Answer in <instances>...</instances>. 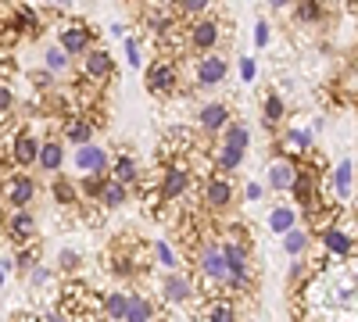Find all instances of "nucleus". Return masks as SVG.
<instances>
[{
	"label": "nucleus",
	"mask_w": 358,
	"mask_h": 322,
	"mask_svg": "<svg viewBox=\"0 0 358 322\" xmlns=\"http://www.w3.org/2000/svg\"><path fill=\"white\" fill-rule=\"evenodd\" d=\"M57 315H69V319H76V315L97 319V315H104V308H101V298H94L90 290H83V286H65V298H62V305H57Z\"/></svg>",
	"instance_id": "nucleus-1"
},
{
	"label": "nucleus",
	"mask_w": 358,
	"mask_h": 322,
	"mask_svg": "<svg viewBox=\"0 0 358 322\" xmlns=\"http://www.w3.org/2000/svg\"><path fill=\"white\" fill-rule=\"evenodd\" d=\"M172 86H176V65L169 61V57H162V61H155L151 68H147V90H151L155 97L172 94Z\"/></svg>",
	"instance_id": "nucleus-2"
},
{
	"label": "nucleus",
	"mask_w": 358,
	"mask_h": 322,
	"mask_svg": "<svg viewBox=\"0 0 358 322\" xmlns=\"http://www.w3.org/2000/svg\"><path fill=\"white\" fill-rule=\"evenodd\" d=\"M33 193H36V186H33L29 175H11L8 180V200L15 204V208H25V204L33 200Z\"/></svg>",
	"instance_id": "nucleus-3"
},
{
	"label": "nucleus",
	"mask_w": 358,
	"mask_h": 322,
	"mask_svg": "<svg viewBox=\"0 0 358 322\" xmlns=\"http://www.w3.org/2000/svg\"><path fill=\"white\" fill-rule=\"evenodd\" d=\"M201 272H204L208 279H226L222 247H204V251H201Z\"/></svg>",
	"instance_id": "nucleus-4"
},
{
	"label": "nucleus",
	"mask_w": 358,
	"mask_h": 322,
	"mask_svg": "<svg viewBox=\"0 0 358 322\" xmlns=\"http://www.w3.org/2000/svg\"><path fill=\"white\" fill-rule=\"evenodd\" d=\"M226 79V61L222 57H204V61L197 65V82L201 86H215Z\"/></svg>",
	"instance_id": "nucleus-5"
},
{
	"label": "nucleus",
	"mask_w": 358,
	"mask_h": 322,
	"mask_svg": "<svg viewBox=\"0 0 358 322\" xmlns=\"http://www.w3.org/2000/svg\"><path fill=\"white\" fill-rule=\"evenodd\" d=\"M86 47H90V33L83 25H69L62 33V50L65 54H86Z\"/></svg>",
	"instance_id": "nucleus-6"
},
{
	"label": "nucleus",
	"mask_w": 358,
	"mask_h": 322,
	"mask_svg": "<svg viewBox=\"0 0 358 322\" xmlns=\"http://www.w3.org/2000/svg\"><path fill=\"white\" fill-rule=\"evenodd\" d=\"M76 161H79V168H86V172H104V165H108V158H104V151L101 147H90V140L79 147V154H76Z\"/></svg>",
	"instance_id": "nucleus-7"
},
{
	"label": "nucleus",
	"mask_w": 358,
	"mask_h": 322,
	"mask_svg": "<svg viewBox=\"0 0 358 322\" xmlns=\"http://www.w3.org/2000/svg\"><path fill=\"white\" fill-rule=\"evenodd\" d=\"M33 233H36L33 215H25V212L18 208V215L11 219V240H15V244H25V240H33Z\"/></svg>",
	"instance_id": "nucleus-8"
},
{
	"label": "nucleus",
	"mask_w": 358,
	"mask_h": 322,
	"mask_svg": "<svg viewBox=\"0 0 358 322\" xmlns=\"http://www.w3.org/2000/svg\"><path fill=\"white\" fill-rule=\"evenodd\" d=\"M36 154H40V143L29 136V133H22V136L15 140V161H18V165H33Z\"/></svg>",
	"instance_id": "nucleus-9"
},
{
	"label": "nucleus",
	"mask_w": 358,
	"mask_h": 322,
	"mask_svg": "<svg viewBox=\"0 0 358 322\" xmlns=\"http://www.w3.org/2000/svg\"><path fill=\"white\" fill-rule=\"evenodd\" d=\"M268 175H273V180H268V183H273L276 190H287L290 183H294V175H297V168H294V161H273V168H268Z\"/></svg>",
	"instance_id": "nucleus-10"
},
{
	"label": "nucleus",
	"mask_w": 358,
	"mask_h": 322,
	"mask_svg": "<svg viewBox=\"0 0 358 322\" xmlns=\"http://www.w3.org/2000/svg\"><path fill=\"white\" fill-rule=\"evenodd\" d=\"M86 75L90 79H108L111 75V57L104 50H94V54L86 57Z\"/></svg>",
	"instance_id": "nucleus-11"
},
{
	"label": "nucleus",
	"mask_w": 358,
	"mask_h": 322,
	"mask_svg": "<svg viewBox=\"0 0 358 322\" xmlns=\"http://www.w3.org/2000/svg\"><path fill=\"white\" fill-rule=\"evenodd\" d=\"M187 183H190V180H187L183 168H169L165 180H162V193H165V197H179V193L187 190Z\"/></svg>",
	"instance_id": "nucleus-12"
},
{
	"label": "nucleus",
	"mask_w": 358,
	"mask_h": 322,
	"mask_svg": "<svg viewBox=\"0 0 358 322\" xmlns=\"http://www.w3.org/2000/svg\"><path fill=\"white\" fill-rule=\"evenodd\" d=\"M226 119H229V111L222 108V104H208V108H201V126L204 129H222L226 126Z\"/></svg>",
	"instance_id": "nucleus-13"
},
{
	"label": "nucleus",
	"mask_w": 358,
	"mask_h": 322,
	"mask_svg": "<svg viewBox=\"0 0 358 322\" xmlns=\"http://www.w3.org/2000/svg\"><path fill=\"white\" fill-rule=\"evenodd\" d=\"M229 197H233V186H229V180H212L208 183V204H212V208H222V204H229Z\"/></svg>",
	"instance_id": "nucleus-14"
},
{
	"label": "nucleus",
	"mask_w": 358,
	"mask_h": 322,
	"mask_svg": "<svg viewBox=\"0 0 358 322\" xmlns=\"http://www.w3.org/2000/svg\"><path fill=\"white\" fill-rule=\"evenodd\" d=\"M165 301H172V305L190 301V283L179 279V276H169V279H165Z\"/></svg>",
	"instance_id": "nucleus-15"
},
{
	"label": "nucleus",
	"mask_w": 358,
	"mask_h": 322,
	"mask_svg": "<svg viewBox=\"0 0 358 322\" xmlns=\"http://www.w3.org/2000/svg\"><path fill=\"white\" fill-rule=\"evenodd\" d=\"M322 244L330 247L334 254H351V233H341V229H322Z\"/></svg>",
	"instance_id": "nucleus-16"
},
{
	"label": "nucleus",
	"mask_w": 358,
	"mask_h": 322,
	"mask_svg": "<svg viewBox=\"0 0 358 322\" xmlns=\"http://www.w3.org/2000/svg\"><path fill=\"white\" fill-rule=\"evenodd\" d=\"M194 47H212L215 40H219V25L215 22H201V25H194Z\"/></svg>",
	"instance_id": "nucleus-17"
},
{
	"label": "nucleus",
	"mask_w": 358,
	"mask_h": 322,
	"mask_svg": "<svg viewBox=\"0 0 358 322\" xmlns=\"http://www.w3.org/2000/svg\"><path fill=\"white\" fill-rule=\"evenodd\" d=\"M334 190H337V197H341V200H348V197H351V161L337 165V172H334Z\"/></svg>",
	"instance_id": "nucleus-18"
},
{
	"label": "nucleus",
	"mask_w": 358,
	"mask_h": 322,
	"mask_svg": "<svg viewBox=\"0 0 358 322\" xmlns=\"http://www.w3.org/2000/svg\"><path fill=\"white\" fill-rule=\"evenodd\" d=\"M36 158H40L43 168L54 172L57 165H62V147H57V143H40V154H36Z\"/></svg>",
	"instance_id": "nucleus-19"
},
{
	"label": "nucleus",
	"mask_w": 358,
	"mask_h": 322,
	"mask_svg": "<svg viewBox=\"0 0 358 322\" xmlns=\"http://www.w3.org/2000/svg\"><path fill=\"white\" fill-rule=\"evenodd\" d=\"M126 319H133V322L151 319V305H147L143 298H126Z\"/></svg>",
	"instance_id": "nucleus-20"
},
{
	"label": "nucleus",
	"mask_w": 358,
	"mask_h": 322,
	"mask_svg": "<svg viewBox=\"0 0 358 322\" xmlns=\"http://www.w3.org/2000/svg\"><path fill=\"white\" fill-rule=\"evenodd\" d=\"M101 308H104V315H108V319H126V298H122V294L104 298V301H101Z\"/></svg>",
	"instance_id": "nucleus-21"
},
{
	"label": "nucleus",
	"mask_w": 358,
	"mask_h": 322,
	"mask_svg": "<svg viewBox=\"0 0 358 322\" xmlns=\"http://www.w3.org/2000/svg\"><path fill=\"white\" fill-rule=\"evenodd\" d=\"M101 193H104V204H108V208H118V204L126 200V186H122V183H104Z\"/></svg>",
	"instance_id": "nucleus-22"
},
{
	"label": "nucleus",
	"mask_w": 358,
	"mask_h": 322,
	"mask_svg": "<svg viewBox=\"0 0 358 322\" xmlns=\"http://www.w3.org/2000/svg\"><path fill=\"white\" fill-rule=\"evenodd\" d=\"M90 133H94V126H90L86 119H72V122H69V140L86 143V140H90Z\"/></svg>",
	"instance_id": "nucleus-23"
},
{
	"label": "nucleus",
	"mask_w": 358,
	"mask_h": 322,
	"mask_svg": "<svg viewBox=\"0 0 358 322\" xmlns=\"http://www.w3.org/2000/svg\"><path fill=\"white\" fill-rule=\"evenodd\" d=\"M268 226H273V233H287L294 226V212L290 208H276L273 219H268Z\"/></svg>",
	"instance_id": "nucleus-24"
},
{
	"label": "nucleus",
	"mask_w": 358,
	"mask_h": 322,
	"mask_svg": "<svg viewBox=\"0 0 358 322\" xmlns=\"http://www.w3.org/2000/svg\"><path fill=\"white\" fill-rule=\"evenodd\" d=\"M15 33H29V36H36V15L33 11H18V18H15Z\"/></svg>",
	"instance_id": "nucleus-25"
},
{
	"label": "nucleus",
	"mask_w": 358,
	"mask_h": 322,
	"mask_svg": "<svg viewBox=\"0 0 358 322\" xmlns=\"http://www.w3.org/2000/svg\"><path fill=\"white\" fill-rule=\"evenodd\" d=\"M241 158H244L241 147H229V143H222V151H219V165H222V168H236V165H241Z\"/></svg>",
	"instance_id": "nucleus-26"
},
{
	"label": "nucleus",
	"mask_w": 358,
	"mask_h": 322,
	"mask_svg": "<svg viewBox=\"0 0 358 322\" xmlns=\"http://www.w3.org/2000/svg\"><path fill=\"white\" fill-rule=\"evenodd\" d=\"M65 65H69V54L57 50V47H50V50H47V68H50V72H62Z\"/></svg>",
	"instance_id": "nucleus-27"
},
{
	"label": "nucleus",
	"mask_w": 358,
	"mask_h": 322,
	"mask_svg": "<svg viewBox=\"0 0 358 322\" xmlns=\"http://www.w3.org/2000/svg\"><path fill=\"white\" fill-rule=\"evenodd\" d=\"M115 175H118V183H133L136 180V165L129 158H122V161L115 165Z\"/></svg>",
	"instance_id": "nucleus-28"
},
{
	"label": "nucleus",
	"mask_w": 358,
	"mask_h": 322,
	"mask_svg": "<svg viewBox=\"0 0 358 322\" xmlns=\"http://www.w3.org/2000/svg\"><path fill=\"white\" fill-rule=\"evenodd\" d=\"M226 143H229V147H241V151H244V147H248V129H244V126H233V129L226 133Z\"/></svg>",
	"instance_id": "nucleus-29"
},
{
	"label": "nucleus",
	"mask_w": 358,
	"mask_h": 322,
	"mask_svg": "<svg viewBox=\"0 0 358 322\" xmlns=\"http://www.w3.org/2000/svg\"><path fill=\"white\" fill-rule=\"evenodd\" d=\"M280 119H283V104H280V97H273V101L265 104V122H268V126H276Z\"/></svg>",
	"instance_id": "nucleus-30"
},
{
	"label": "nucleus",
	"mask_w": 358,
	"mask_h": 322,
	"mask_svg": "<svg viewBox=\"0 0 358 322\" xmlns=\"http://www.w3.org/2000/svg\"><path fill=\"white\" fill-rule=\"evenodd\" d=\"M208 315H212L215 322H229L233 319V305H212V308H208Z\"/></svg>",
	"instance_id": "nucleus-31"
},
{
	"label": "nucleus",
	"mask_w": 358,
	"mask_h": 322,
	"mask_svg": "<svg viewBox=\"0 0 358 322\" xmlns=\"http://www.w3.org/2000/svg\"><path fill=\"white\" fill-rule=\"evenodd\" d=\"M290 233V229H287ZM308 244V237H305V233H290V237H287V251H301Z\"/></svg>",
	"instance_id": "nucleus-32"
},
{
	"label": "nucleus",
	"mask_w": 358,
	"mask_h": 322,
	"mask_svg": "<svg viewBox=\"0 0 358 322\" xmlns=\"http://www.w3.org/2000/svg\"><path fill=\"white\" fill-rule=\"evenodd\" d=\"M297 15H301V22H312V18H319V4H315V0H305Z\"/></svg>",
	"instance_id": "nucleus-33"
},
{
	"label": "nucleus",
	"mask_w": 358,
	"mask_h": 322,
	"mask_svg": "<svg viewBox=\"0 0 358 322\" xmlns=\"http://www.w3.org/2000/svg\"><path fill=\"white\" fill-rule=\"evenodd\" d=\"M158 258H162V265H169V269H176V254L169 251V244H158Z\"/></svg>",
	"instance_id": "nucleus-34"
},
{
	"label": "nucleus",
	"mask_w": 358,
	"mask_h": 322,
	"mask_svg": "<svg viewBox=\"0 0 358 322\" xmlns=\"http://www.w3.org/2000/svg\"><path fill=\"white\" fill-rule=\"evenodd\" d=\"M179 4H183L190 15H197V11H204V8H208V0H179Z\"/></svg>",
	"instance_id": "nucleus-35"
},
{
	"label": "nucleus",
	"mask_w": 358,
	"mask_h": 322,
	"mask_svg": "<svg viewBox=\"0 0 358 322\" xmlns=\"http://www.w3.org/2000/svg\"><path fill=\"white\" fill-rule=\"evenodd\" d=\"M11 108V90L8 86H0V111H8Z\"/></svg>",
	"instance_id": "nucleus-36"
},
{
	"label": "nucleus",
	"mask_w": 358,
	"mask_h": 322,
	"mask_svg": "<svg viewBox=\"0 0 358 322\" xmlns=\"http://www.w3.org/2000/svg\"><path fill=\"white\" fill-rule=\"evenodd\" d=\"M62 265H65V269H76V265H79V258L69 251V254H62Z\"/></svg>",
	"instance_id": "nucleus-37"
},
{
	"label": "nucleus",
	"mask_w": 358,
	"mask_h": 322,
	"mask_svg": "<svg viewBox=\"0 0 358 322\" xmlns=\"http://www.w3.org/2000/svg\"><path fill=\"white\" fill-rule=\"evenodd\" d=\"M241 75L244 79H255V61H241Z\"/></svg>",
	"instance_id": "nucleus-38"
},
{
	"label": "nucleus",
	"mask_w": 358,
	"mask_h": 322,
	"mask_svg": "<svg viewBox=\"0 0 358 322\" xmlns=\"http://www.w3.org/2000/svg\"><path fill=\"white\" fill-rule=\"evenodd\" d=\"M255 40H258V47H262V43L268 40V29H265L262 22H258V29H255Z\"/></svg>",
	"instance_id": "nucleus-39"
},
{
	"label": "nucleus",
	"mask_w": 358,
	"mask_h": 322,
	"mask_svg": "<svg viewBox=\"0 0 358 322\" xmlns=\"http://www.w3.org/2000/svg\"><path fill=\"white\" fill-rule=\"evenodd\" d=\"M54 193H57V197H62V200H72V190H69L65 183H57V186H54Z\"/></svg>",
	"instance_id": "nucleus-40"
},
{
	"label": "nucleus",
	"mask_w": 358,
	"mask_h": 322,
	"mask_svg": "<svg viewBox=\"0 0 358 322\" xmlns=\"http://www.w3.org/2000/svg\"><path fill=\"white\" fill-rule=\"evenodd\" d=\"M126 54H129V65H140V50H136V43H129Z\"/></svg>",
	"instance_id": "nucleus-41"
},
{
	"label": "nucleus",
	"mask_w": 358,
	"mask_h": 322,
	"mask_svg": "<svg viewBox=\"0 0 358 322\" xmlns=\"http://www.w3.org/2000/svg\"><path fill=\"white\" fill-rule=\"evenodd\" d=\"M101 186H104L101 180H86V193H101Z\"/></svg>",
	"instance_id": "nucleus-42"
},
{
	"label": "nucleus",
	"mask_w": 358,
	"mask_h": 322,
	"mask_svg": "<svg viewBox=\"0 0 358 322\" xmlns=\"http://www.w3.org/2000/svg\"><path fill=\"white\" fill-rule=\"evenodd\" d=\"M258 197H262V190H258V183H251L248 186V200H258Z\"/></svg>",
	"instance_id": "nucleus-43"
},
{
	"label": "nucleus",
	"mask_w": 358,
	"mask_h": 322,
	"mask_svg": "<svg viewBox=\"0 0 358 322\" xmlns=\"http://www.w3.org/2000/svg\"><path fill=\"white\" fill-rule=\"evenodd\" d=\"M54 4H69V0H54Z\"/></svg>",
	"instance_id": "nucleus-44"
},
{
	"label": "nucleus",
	"mask_w": 358,
	"mask_h": 322,
	"mask_svg": "<svg viewBox=\"0 0 358 322\" xmlns=\"http://www.w3.org/2000/svg\"><path fill=\"white\" fill-rule=\"evenodd\" d=\"M273 4H283V0H273Z\"/></svg>",
	"instance_id": "nucleus-45"
}]
</instances>
